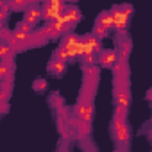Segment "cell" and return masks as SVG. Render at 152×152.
Instances as JSON below:
<instances>
[{
  "instance_id": "6da1fadb",
  "label": "cell",
  "mask_w": 152,
  "mask_h": 152,
  "mask_svg": "<svg viewBox=\"0 0 152 152\" xmlns=\"http://www.w3.org/2000/svg\"><path fill=\"white\" fill-rule=\"evenodd\" d=\"M131 13H132V7H131V6H116V7H113V11H111L113 25H111V27H115V29L120 31V32L125 31Z\"/></svg>"
},
{
  "instance_id": "7a4b0ae2",
  "label": "cell",
  "mask_w": 152,
  "mask_h": 152,
  "mask_svg": "<svg viewBox=\"0 0 152 152\" xmlns=\"http://www.w3.org/2000/svg\"><path fill=\"white\" fill-rule=\"evenodd\" d=\"M97 61H99L104 68H113V64L118 61V57H116V52H115V50H102V52L97 56Z\"/></svg>"
},
{
  "instance_id": "3957f363",
  "label": "cell",
  "mask_w": 152,
  "mask_h": 152,
  "mask_svg": "<svg viewBox=\"0 0 152 152\" xmlns=\"http://www.w3.org/2000/svg\"><path fill=\"white\" fill-rule=\"evenodd\" d=\"M39 18H41V9H38L36 6H29L23 13V22H27L32 27L39 22Z\"/></svg>"
},
{
  "instance_id": "277c9868",
  "label": "cell",
  "mask_w": 152,
  "mask_h": 152,
  "mask_svg": "<svg viewBox=\"0 0 152 152\" xmlns=\"http://www.w3.org/2000/svg\"><path fill=\"white\" fill-rule=\"evenodd\" d=\"M115 100H116V106L129 107V104H131L129 88H115Z\"/></svg>"
},
{
  "instance_id": "5b68a950",
  "label": "cell",
  "mask_w": 152,
  "mask_h": 152,
  "mask_svg": "<svg viewBox=\"0 0 152 152\" xmlns=\"http://www.w3.org/2000/svg\"><path fill=\"white\" fill-rule=\"evenodd\" d=\"M113 134H115L118 145H125V143L129 141V129H127V124H124V125H120L118 129H115Z\"/></svg>"
},
{
  "instance_id": "8992f818",
  "label": "cell",
  "mask_w": 152,
  "mask_h": 152,
  "mask_svg": "<svg viewBox=\"0 0 152 152\" xmlns=\"http://www.w3.org/2000/svg\"><path fill=\"white\" fill-rule=\"evenodd\" d=\"M81 41H83V45H86V47H90L95 54H100V41L95 38V36H91V34H88V36H84V38H81Z\"/></svg>"
},
{
  "instance_id": "52a82bcc",
  "label": "cell",
  "mask_w": 152,
  "mask_h": 152,
  "mask_svg": "<svg viewBox=\"0 0 152 152\" xmlns=\"http://www.w3.org/2000/svg\"><path fill=\"white\" fill-rule=\"evenodd\" d=\"M129 54H131V41H129V39H125V41H122V43H120V52L116 54L118 63H127Z\"/></svg>"
},
{
  "instance_id": "ba28073f",
  "label": "cell",
  "mask_w": 152,
  "mask_h": 152,
  "mask_svg": "<svg viewBox=\"0 0 152 152\" xmlns=\"http://www.w3.org/2000/svg\"><path fill=\"white\" fill-rule=\"evenodd\" d=\"M97 25H100V27H104L106 31L113 25V16H111V11H104V13H100L99 15V20H97Z\"/></svg>"
},
{
  "instance_id": "9c48e42d",
  "label": "cell",
  "mask_w": 152,
  "mask_h": 152,
  "mask_svg": "<svg viewBox=\"0 0 152 152\" xmlns=\"http://www.w3.org/2000/svg\"><path fill=\"white\" fill-rule=\"evenodd\" d=\"M75 129H77V138L79 140H86L90 136V132H91V125L88 122H79Z\"/></svg>"
},
{
  "instance_id": "30bf717a",
  "label": "cell",
  "mask_w": 152,
  "mask_h": 152,
  "mask_svg": "<svg viewBox=\"0 0 152 152\" xmlns=\"http://www.w3.org/2000/svg\"><path fill=\"white\" fill-rule=\"evenodd\" d=\"M64 70H66V63H63V61H54L52 59L48 63V72L54 73V75H61Z\"/></svg>"
},
{
  "instance_id": "8fae6325",
  "label": "cell",
  "mask_w": 152,
  "mask_h": 152,
  "mask_svg": "<svg viewBox=\"0 0 152 152\" xmlns=\"http://www.w3.org/2000/svg\"><path fill=\"white\" fill-rule=\"evenodd\" d=\"M16 31H18V32H23V34H32V32H34V27L29 25L27 22H20V23L16 25Z\"/></svg>"
},
{
  "instance_id": "7c38bea8",
  "label": "cell",
  "mask_w": 152,
  "mask_h": 152,
  "mask_svg": "<svg viewBox=\"0 0 152 152\" xmlns=\"http://www.w3.org/2000/svg\"><path fill=\"white\" fill-rule=\"evenodd\" d=\"M91 36H95V38L100 41V39H104V38L107 36V31H106L104 27H100V25H95V27H93V32H91Z\"/></svg>"
},
{
  "instance_id": "4fadbf2b",
  "label": "cell",
  "mask_w": 152,
  "mask_h": 152,
  "mask_svg": "<svg viewBox=\"0 0 152 152\" xmlns=\"http://www.w3.org/2000/svg\"><path fill=\"white\" fill-rule=\"evenodd\" d=\"M91 118H93V104L90 102V104H88V107H86V111L83 113V116H81V120H79V122H88V124H90V122H91Z\"/></svg>"
},
{
  "instance_id": "5bb4252c",
  "label": "cell",
  "mask_w": 152,
  "mask_h": 152,
  "mask_svg": "<svg viewBox=\"0 0 152 152\" xmlns=\"http://www.w3.org/2000/svg\"><path fill=\"white\" fill-rule=\"evenodd\" d=\"M9 54H13V52H11V48L7 47V43H6V41H0V59L7 57Z\"/></svg>"
},
{
  "instance_id": "9a60e30c",
  "label": "cell",
  "mask_w": 152,
  "mask_h": 152,
  "mask_svg": "<svg viewBox=\"0 0 152 152\" xmlns=\"http://www.w3.org/2000/svg\"><path fill=\"white\" fill-rule=\"evenodd\" d=\"M95 61H97V56H95V54L83 56V63H84L86 66H95Z\"/></svg>"
},
{
  "instance_id": "2e32d148",
  "label": "cell",
  "mask_w": 152,
  "mask_h": 152,
  "mask_svg": "<svg viewBox=\"0 0 152 152\" xmlns=\"http://www.w3.org/2000/svg\"><path fill=\"white\" fill-rule=\"evenodd\" d=\"M34 90L36 91H45L47 90V81L45 79H36L34 81Z\"/></svg>"
},
{
  "instance_id": "e0dca14e",
  "label": "cell",
  "mask_w": 152,
  "mask_h": 152,
  "mask_svg": "<svg viewBox=\"0 0 152 152\" xmlns=\"http://www.w3.org/2000/svg\"><path fill=\"white\" fill-rule=\"evenodd\" d=\"M115 116H116V118H124V120H125V116H127V107L116 106V107H115Z\"/></svg>"
},
{
  "instance_id": "ac0fdd59",
  "label": "cell",
  "mask_w": 152,
  "mask_h": 152,
  "mask_svg": "<svg viewBox=\"0 0 152 152\" xmlns=\"http://www.w3.org/2000/svg\"><path fill=\"white\" fill-rule=\"evenodd\" d=\"M9 73H11V72H9V70H7V68L2 64V63H0V81H4V79L7 77V75H9Z\"/></svg>"
}]
</instances>
